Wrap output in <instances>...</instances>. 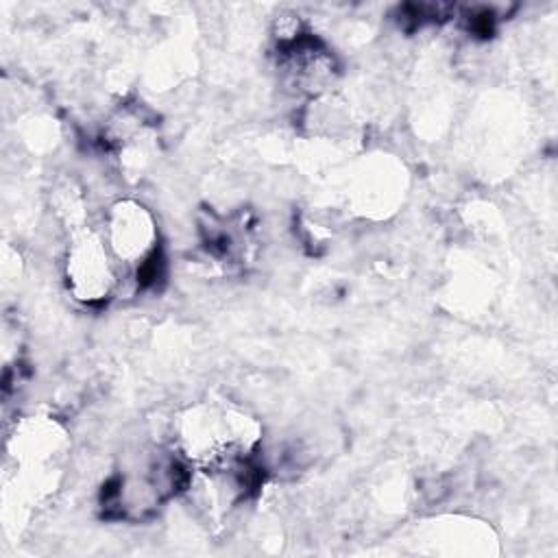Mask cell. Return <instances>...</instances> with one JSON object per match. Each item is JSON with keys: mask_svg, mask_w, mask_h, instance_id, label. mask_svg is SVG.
I'll list each match as a JSON object with an SVG mask.
<instances>
[{"mask_svg": "<svg viewBox=\"0 0 558 558\" xmlns=\"http://www.w3.org/2000/svg\"><path fill=\"white\" fill-rule=\"evenodd\" d=\"M68 281L76 299L89 303L107 299L116 286L113 264L109 262L105 242L92 231H81L70 246Z\"/></svg>", "mask_w": 558, "mask_h": 558, "instance_id": "6da1fadb", "label": "cell"}, {"mask_svg": "<svg viewBox=\"0 0 558 558\" xmlns=\"http://www.w3.org/2000/svg\"><path fill=\"white\" fill-rule=\"evenodd\" d=\"M157 231L150 214L133 203L120 201L109 209L107 216V242L116 257L124 264H142L155 251Z\"/></svg>", "mask_w": 558, "mask_h": 558, "instance_id": "7a4b0ae2", "label": "cell"}]
</instances>
